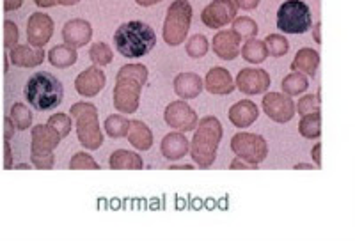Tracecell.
I'll use <instances>...</instances> for the list:
<instances>
[{"mask_svg":"<svg viewBox=\"0 0 355 241\" xmlns=\"http://www.w3.org/2000/svg\"><path fill=\"white\" fill-rule=\"evenodd\" d=\"M214 53L222 60H234L240 55V39L233 30H218L211 41Z\"/></svg>","mask_w":355,"mask_h":241,"instance_id":"ac0fdd59","label":"cell"},{"mask_svg":"<svg viewBox=\"0 0 355 241\" xmlns=\"http://www.w3.org/2000/svg\"><path fill=\"white\" fill-rule=\"evenodd\" d=\"M114 44L123 57L139 59V57L148 55L155 48L157 34L151 25L141 20H132L123 24L114 33Z\"/></svg>","mask_w":355,"mask_h":241,"instance_id":"3957f363","label":"cell"},{"mask_svg":"<svg viewBox=\"0 0 355 241\" xmlns=\"http://www.w3.org/2000/svg\"><path fill=\"white\" fill-rule=\"evenodd\" d=\"M126 137H128L130 144L135 149H139V151H148L153 145V133H151L150 126L139 119L130 120Z\"/></svg>","mask_w":355,"mask_h":241,"instance_id":"603a6c76","label":"cell"},{"mask_svg":"<svg viewBox=\"0 0 355 241\" xmlns=\"http://www.w3.org/2000/svg\"><path fill=\"white\" fill-rule=\"evenodd\" d=\"M109 165L112 170H141L144 167V161L142 158L139 157L137 153H133V151H126V149H117L110 154L109 158Z\"/></svg>","mask_w":355,"mask_h":241,"instance_id":"d4e9b609","label":"cell"},{"mask_svg":"<svg viewBox=\"0 0 355 241\" xmlns=\"http://www.w3.org/2000/svg\"><path fill=\"white\" fill-rule=\"evenodd\" d=\"M46 57H49L50 64H52L53 68L66 69V68H71V66L77 62L78 53H77V48H73V46H69V44L62 43L53 46Z\"/></svg>","mask_w":355,"mask_h":241,"instance_id":"484cf974","label":"cell"},{"mask_svg":"<svg viewBox=\"0 0 355 241\" xmlns=\"http://www.w3.org/2000/svg\"><path fill=\"white\" fill-rule=\"evenodd\" d=\"M37 8H53L59 4V0H34Z\"/></svg>","mask_w":355,"mask_h":241,"instance_id":"7dc6e473","label":"cell"},{"mask_svg":"<svg viewBox=\"0 0 355 241\" xmlns=\"http://www.w3.org/2000/svg\"><path fill=\"white\" fill-rule=\"evenodd\" d=\"M220 141L222 125L217 117L206 116L198 120L194 137H192L189 145V153L199 169H208V167L214 165Z\"/></svg>","mask_w":355,"mask_h":241,"instance_id":"7a4b0ae2","label":"cell"},{"mask_svg":"<svg viewBox=\"0 0 355 241\" xmlns=\"http://www.w3.org/2000/svg\"><path fill=\"white\" fill-rule=\"evenodd\" d=\"M139 6H142V8H150V6H155L158 4V2H162V0H135Z\"/></svg>","mask_w":355,"mask_h":241,"instance_id":"f907efd6","label":"cell"},{"mask_svg":"<svg viewBox=\"0 0 355 241\" xmlns=\"http://www.w3.org/2000/svg\"><path fill=\"white\" fill-rule=\"evenodd\" d=\"M78 2H80V0H59V4L61 6H75L78 4Z\"/></svg>","mask_w":355,"mask_h":241,"instance_id":"f5cc1de1","label":"cell"},{"mask_svg":"<svg viewBox=\"0 0 355 241\" xmlns=\"http://www.w3.org/2000/svg\"><path fill=\"white\" fill-rule=\"evenodd\" d=\"M24 93L28 105L40 110V112L57 109L62 103V98H64V89H62L61 80L53 77L52 73L46 71L34 73L25 84Z\"/></svg>","mask_w":355,"mask_h":241,"instance_id":"277c9868","label":"cell"},{"mask_svg":"<svg viewBox=\"0 0 355 241\" xmlns=\"http://www.w3.org/2000/svg\"><path fill=\"white\" fill-rule=\"evenodd\" d=\"M148 82V68L144 64H126L116 75L112 101L121 114H135L141 103L142 87Z\"/></svg>","mask_w":355,"mask_h":241,"instance_id":"6da1fadb","label":"cell"},{"mask_svg":"<svg viewBox=\"0 0 355 241\" xmlns=\"http://www.w3.org/2000/svg\"><path fill=\"white\" fill-rule=\"evenodd\" d=\"M283 87L284 94L288 96H299V94L306 93V89L309 87V82H307V77L300 71H291L288 77L283 78Z\"/></svg>","mask_w":355,"mask_h":241,"instance_id":"f1b7e54d","label":"cell"},{"mask_svg":"<svg viewBox=\"0 0 355 241\" xmlns=\"http://www.w3.org/2000/svg\"><path fill=\"white\" fill-rule=\"evenodd\" d=\"M20 39V33H18V25L11 20L4 21V46L8 50L15 48Z\"/></svg>","mask_w":355,"mask_h":241,"instance_id":"ab89813d","label":"cell"},{"mask_svg":"<svg viewBox=\"0 0 355 241\" xmlns=\"http://www.w3.org/2000/svg\"><path fill=\"white\" fill-rule=\"evenodd\" d=\"M171 170H194V165H189V163H182V165H171L169 167Z\"/></svg>","mask_w":355,"mask_h":241,"instance_id":"681fc988","label":"cell"},{"mask_svg":"<svg viewBox=\"0 0 355 241\" xmlns=\"http://www.w3.org/2000/svg\"><path fill=\"white\" fill-rule=\"evenodd\" d=\"M9 117L12 119L17 130L24 132V130L31 128L33 125V112L28 110V107L25 103H15L9 110Z\"/></svg>","mask_w":355,"mask_h":241,"instance_id":"1f68e13d","label":"cell"},{"mask_svg":"<svg viewBox=\"0 0 355 241\" xmlns=\"http://www.w3.org/2000/svg\"><path fill=\"white\" fill-rule=\"evenodd\" d=\"M313 37H315V41L318 44H322V24H315V27H313Z\"/></svg>","mask_w":355,"mask_h":241,"instance_id":"c3c4849f","label":"cell"},{"mask_svg":"<svg viewBox=\"0 0 355 241\" xmlns=\"http://www.w3.org/2000/svg\"><path fill=\"white\" fill-rule=\"evenodd\" d=\"M91 37H93V27L87 20H82V18H73V20L66 21V25L62 27V39L73 48L85 46Z\"/></svg>","mask_w":355,"mask_h":241,"instance_id":"9a60e30c","label":"cell"},{"mask_svg":"<svg viewBox=\"0 0 355 241\" xmlns=\"http://www.w3.org/2000/svg\"><path fill=\"white\" fill-rule=\"evenodd\" d=\"M313 25V15L302 0H286L277 11V28L284 34H304Z\"/></svg>","mask_w":355,"mask_h":241,"instance_id":"52a82bcc","label":"cell"},{"mask_svg":"<svg viewBox=\"0 0 355 241\" xmlns=\"http://www.w3.org/2000/svg\"><path fill=\"white\" fill-rule=\"evenodd\" d=\"M31 161L36 169L50 170L53 169V163H55V157H53L52 151H41V149H31Z\"/></svg>","mask_w":355,"mask_h":241,"instance_id":"d590c367","label":"cell"},{"mask_svg":"<svg viewBox=\"0 0 355 241\" xmlns=\"http://www.w3.org/2000/svg\"><path fill=\"white\" fill-rule=\"evenodd\" d=\"M231 149L242 160L252 165H259L268 157V144L258 133L240 132L231 139Z\"/></svg>","mask_w":355,"mask_h":241,"instance_id":"ba28073f","label":"cell"},{"mask_svg":"<svg viewBox=\"0 0 355 241\" xmlns=\"http://www.w3.org/2000/svg\"><path fill=\"white\" fill-rule=\"evenodd\" d=\"M299 132L304 139H318L322 135V114L313 112L302 116L299 123Z\"/></svg>","mask_w":355,"mask_h":241,"instance_id":"83f0119b","label":"cell"},{"mask_svg":"<svg viewBox=\"0 0 355 241\" xmlns=\"http://www.w3.org/2000/svg\"><path fill=\"white\" fill-rule=\"evenodd\" d=\"M300 169H315V165L313 163H297L295 165V170H300Z\"/></svg>","mask_w":355,"mask_h":241,"instance_id":"816d5d0a","label":"cell"},{"mask_svg":"<svg viewBox=\"0 0 355 241\" xmlns=\"http://www.w3.org/2000/svg\"><path fill=\"white\" fill-rule=\"evenodd\" d=\"M265 44L266 50H268V55L272 57H283L290 50V41L283 34H268L265 39Z\"/></svg>","mask_w":355,"mask_h":241,"instance_id":"836d02e7","label":"cell"},{"mask_svg":"<svg viewBox=\"0 0 355 241\" xmlns=\"http://www.w3.org/2000/svg\"><path fill=\"white\" fill-rule=\"evenodd\" d=\"M9 55H6V59H4V71L8 73V68H9V59H8Z\"/></svg>","mask_w":355,"mask_h":241,"instance_id":"11a10c76","label":"cell"},{"mask_svg":"<svg viewBox=\"0 0 355 241\" xmlns=\"http://www.w3.org/2000/svg\"><path fill=\"white\" fill-rule=\"evenodd\" d=\"M71 117L77 120V137L78 142L89 151H96L103 145V133L98 123V109L93 103L78 101L69 109Z\"/></svg>","mask_w":355,"mask_h":241,"instance_id":"5b68a950","label":"cell"},{"mask_svg":"<svg viewBox=\"0 0 355 241\" xmlns=\"http://www.w3.org/2000/svg\"><path fill=\"white\" fill-rule=\"evenodd\" d=\"M320 66V53L316 50L309 48H300L295 55L293 62H291V71H300L304 75H309V77H315L316 69Z\"/></svg>","mask_w":355,"mask_h":241,"instance_id":"cb8c5ba5","label":"cell"},{"mask_svg":"<svg viewBox=\"0 0 355 241\" xmlns=\"http://www.w3.org/2000/svg\"><path fill=\"white\" fill-rule=\"evenodd\" d=\"M53 34V20L44 12H33L27 20V43L44 48Z\"/></svg>","mask_w":355,"mask_h":241,"instance_id":"4fadbf2b","label":"cell"},{"mask_svg":"<svg viewBox=\"0 0 355 241\" xmlns=\"http://www.w3.org/2000/svg\"><path fill=\"white\" fill-rule=\"evenodd\" d=\"M164 119H166L167 125H169L171 128L176 130V132L187 133L194 132L196 126H198L199 117L187 101L176 100L166 107Z\"/></svg>","mask_w":355,"mask_h":241,"instance_id":"9c48e42d","label":"cell"},{"mask_svg":"<svg viewBox=\"0 0 355 241\" xmlns=\"http://www.w3.org/2000/svg\"><path fill=\"white\" fill-rule=\"evenodd\" d=\"M128 126H130V120L126 119V117L119 116V114H112V116L107 117L105 123H103V128H105L107 135L112 139L126 137Z\"/></svg>","mask_w":355,"mask_h":241,"instance_id":"f546056e","label":"cell"},{"mask_svg":"<svg viewBox=\"0 0 355 241\" xmlns=\"http://www.w3.org/2000/svg\"><path fill=\"white\" fill-rule=\"evenodd\" d=\"M31 137H33L31 149H41V151H53L62 141L61 135L49 125L34 126Z\"/></svg>","mask_w":355,"mask_h":241,"instance_id":"7402d4cb","label":"cell"},{"mask_svg":"<svg viewBox=\"0 0 355 241\" xmlns=\"http://www.w3.org/2000/svg\"><path fill=\"white\" fill-rule=\"evenodd\" d=\"M15 128H17V126H15V123H12V119L11 117H6L4 119V139L6 141H11L12 139V135H15Z\"/></svg>","mask_w":355,"mask_h":241,"instance_id":"7bdbcfd3","label":"cell"},{"mask_svg":"<svg viewBox=\"0 0 355 241\" xmlns=\"http://www.w3.org/2000/svg\"><path fill=\"white\" fill-rule=\"evenodd\" d=\"M236 8L243 9V11H250V9H256L259 6L261 0H233Z\"/></svg>","mask_w":355,"mask_h":241,"instance_id":"b9f144b4","label":"cell"},{"mask_svg":"<svg viewBox=\"0 0 355 241\" xmlns=\"http://www.w3.org/2000/svg\"><path fill=\"white\" fill-rule=\"evenodd\" d=\"M89 59L93 60L94 66H107L112 62L114 55H112V48H110L109 44L103 43V41H98V43L91 44V48H89Z\"/></svg>","mask_w":355,"mask_h":241,"instance_id":"d6a6232c","label":"cell"},{"mask_svg":"<svg viewBox=\"0 0 355 241\" xmlns=\"http://www.w3.org/2000/svg\"><path fill=\"white\" fill-rule=\"evenodd\" d=\"M230 169H233V170H236V169L254 170V169H258V165H252V163H249V161H245V160H242V158L236 157L233 161H231Z\"/></svg>","mask_w":355,"mask_h":241,"instance_id":"60d3db41","label":"cell"},{"mask_svg":"<svg viewBox=\"0 0 355 241\" xmlns=\"http://www.w3.org/2000/svg\"><path fill=\"white\" fill-rule=\"evenodd\" d=\"M174 93L182 100H192V98H198L201 94V91L205 89V84H202V78L196 73H180L174 77Z\"/></svg>","mask_w":355,"mask_h":241,"instance_id":"d6986e66","label":"cell"},{"mask_svg":"<svg viewBox=\"0 0 355 241\" xmlns=\"http://www.w3.org/2000/svg\"><path fill=\"white\" fill-rule=\"evenodd\" d=\"M263 110L275 123H288L295 117V103L284 93H268L263 98Z\"/></svg>","mask_w":355,"mask_h":241,"instance_id":"7c38bea8","label":"cell"},{"mask_svg":"<svg viewBox=\"0 0 355 241\" xmlns=\"http://www.w3.org/2000/svg\"><path fill=\"white\" fill-rule=\"evenodd\" d=\"M15 169H31V165L28 163H20V165H12Z\"/></svg>","mask_w":355,"mask_h":241,"instance_id":"db71d44e","label":"cell"},{"mask_svg":"<svg viewBox=\"0 0 355 241\" xmlns=\"http://www.w3.org/2000/svg\"><path fill=\"white\" fill-rule=\"evenodd\" d=\"M242 57L247 60V62H250V64H261V62H265L266 57H268V50H266V44L265 41L261 39H247L245 44L242 46Z\"/></svg>","mask_w":355,"mask_h":241,"instance_id":"4316f807","label":"cell"},{"mask_svg":"<svg viewBox=\"0 0 355 241\" xmlns=\"http://www.w3.org/2000/svg\"><path fill=\"white\" fill-rule=\"evenodd\" d=\"M231 24H233V28H231V30H233V33L239 36L240 41L252 39V37H254L259 30L258 24H256V21L249 17L234 18Z\"/></svg>","mask_w":355,"mask_h":241,"instance_id":"4dcf8cb0","label":"cell"},{"mask_svg":"<svg viewBox=\"0 0 355 241\" xmlns=\"http://www.w3.org/2000/svg\"><path fill=\"white\" fill-rule=\"evenodd\" d=\"M311 157H313V160H315L316 167H322V144H315V148L311 149Z\"/></svg>","mask_w":355,"mask_h":241,"instance_id":"f6af8a7d","label":"cell"},{"mask_svg":"<svg viewBox=\"0 0 355 241\" xmlns=\"http://www.w3.org/2000/svg\"><path fill=\"white\" fill-rule=\"evenodd\" d=\"M12 151L9 141L4 142V169H12Z\"/></svg>","mask_w":355,"mask_h":241,"instance_id":"ee69618b","label":"cell"},{"mask_svg":"<svg viewBox=\"0 0 355 241\" xmlns=\"http://www.w3.org/2000/svg\"><path fill=\"white\" fill-rule=\"evenodd\" d=\"M46 125L52 126V128L55 130V132L59 133L62 139H64L66 135H69V132H71V128H73L71 117H69L68 114H53V116H50V119Z\"/></svg>","mask_w":355,"mask_h":241,"instance_id":"8d00e7d4","label":"cell"},{"mask_svg":"<svg viewBox=\"0 0 355 241\" xmlns=\"http://www.w3.org/2000/svg\"><path fill=\"white\" fill-rule=\"evenodd\" d=\"M190 141L185 137V133L182 132H173L169 135L164 137L160 145V151L164 154V158L169 161H178L185 158V154L189 153Z\"/></svg>","mask_w":355,"mask_h":241,"instance_id":"ffe728a7","label":"cell"},{"mask_svg":"<svg viewBox=\"0 0 355 241\" xmlns=\"http://www.w3.org/2000/svg\"><path fill=\"white\" fill-rule=\"evenodd\" d=\"M192 24V6L189 0H174L167 9L164 21V41L169 46H180L185 43V37Z\"/></svg>","mask_w":355,"mask_h":241,"instance_id":"8992f818","label":"cell"},{"mask_svg":"<svg viewBox=\"0 0 355 241\" xmlns=\"http://www.w3.org/2000/svg\"><path fill=\"white\" fill-rule=\"evenodd\" d=\"M239 8L233 0H214L201 12L202 24L208 28H222L236 18Z\"/></svg>","mask_w":355,"mask_h":241,"instance_id":"30bf717a","label":"cell"},{"mask_svg":"<svg viewBox=\"0 0 355 241\" xmlns=\"http://www.w3.org/2000/svg\"><path fill=\"white\" fill-rule=\"evenodd\" d=\"M24 0H4V9L6 11H17L21 8Z\"/></svg>","mask_w":355,"mask_h":241,"instance_id":"bcb514c9","label":"cell"},{"mask_svg":"<svg viewBox=\"0 0 355 241\" xmlns=\"http://www.w3.org/2000/svg\"><path fill=\"white\" fill-rule=\"evenodd\" d=\"M295 110H299L300 116H307V114L320 112V100L313 94H306L299 100V103L295 105Z\"/></svg>","mask_w":355,"mask_h":241,"instance_id":"f35d334b","label":"cell"},{"mask_svg":"<svg viewBox=\"0 0 355 241\" xmlns=\"http://www.w3.org/2000/svg\"><path fill=\"white\" fill-rule=\"evenodd\" d=\"M69 169L71 170H78V169H91V170H98L100 169V163L94 160L93 157L85 151H80V153H75V157L71 158L69 161Z\"/></svg>","mask_w":355,"mask_h":241,"instance_id":"74e56055","label":"cell"},{"mask_svg":"<svg viewBox=\"0 0 355 241\" xmlns=\"http://www.w3.org/2000/svg\"><path fill=\"white\" fill-rule=\"evenodd\" d=\"M202 84H205V89L208 93L217 94V96H226V94H231L236 89L231 73L226 68H222V66H214L210 71L206 73V78Z\"/></svg>","mask_w":355,"mask_h":241,"instance_id":"e0dca14e","label":"cell"},{"mask_svg":"<svg viewBox=\"0 0 355 241\" xmlns=\"http://www.w3.org/2000/svg\"><path fill=\"white\" fill-rule=\"evenodd\" d=\"M44 59H46L44 50L31 43L17 44L15 48L9 50V60L18 68H36L43 64Z\"/></svg>","mask_w":355,"mask_h":241,"instance_id":"2e32d148","label":"cell"},{"mask_svg":"<svg viewBox=\"0 0 355 241\" xmlns=\"http://www.w3.org/2000/svg\"><path fill=\"white\" fill-rule=\"evenodd\" d=\"M185 48L189 57H192V59H202L208 53V50H210V41L206 39V36H202V34H196V36H192L187 41Z\"/></svg>","mask_w":355,"mask_h":241,"instance_id":"e575fe53","label":"cell"},{"mask_svg":"<svg viewBox=\"0 0 355 241\" xmlns=\"http://www.w3.org/2000/svg\"><path fill=\"white\" fill-rule=\"evenodd\" d=\"M270 75L266 69L243 68L236 75L234 85L247 96H256V94L266 93V89L270 87Z\"/></svg>","mask_w":355,"mask_h":241,"instance_id":"8fae6325","label":"cell"},{"mask_svg":"<svg viewBox=\"0 0 355 241\" xmlns=\"http://www.w3.org/2000/svg\"><path fill=\"white\" fill-rule=\"evenodd\" d=\"M107 84L105 73L101 71L100 66H91L85 68L84 71L78 73V77L75 78V89L77 93L84 98H94L103 91Z\"/></svg>","mask_w":355,"mask_h":241,"instance_id":"5bb4252c","label":"cell"},{"mask_svg":"<svg viewBox=\"0 0 355 241\" xmlns=\"http://www.w3.org/2000/svg\"><path fill=\"white\" fill-rule=\"evenodd\" d=\"M230 120L233 123L236 128H249L252 123H256V119L259 117V110L256 107L254 101L250 100H242L236 101L227 112Z\"/></svg>","mask_w":355,"mask_h":241,"instance_id":"44dd1931","label":"cell"}]
</instances>
